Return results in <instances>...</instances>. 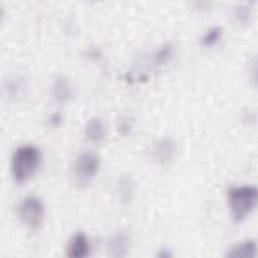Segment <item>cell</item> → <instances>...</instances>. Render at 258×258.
Segmentation results:
<instances>
[{
  "instance_id": "cell-3",
  "label": "cell",
  "mask_w": 258,
  "mask_h": 258,
  "mask_svg": "<svg viewBox=\"0 0 258 258\" xmlns=\"http://www.w3.org/2000/svg\"><path fill=\"white\" fill-rule=\"evenodd\" d=\"M100 167V158L92 152H85L78 156L74 163L73 175L78 186L88 185L97 174Z\"/></svg>"
},
{
  "instance_id": "cell-14",
  "label": "cell",
  "mask_w": 258,
  "mask_h": 258,
  "mask_svg": "<svg viewBox=\"0 0 258 258\" xmlns=\"http://www.w3.org/2000/svg\"><path fill=\"white\" fill-rule=\"evenodd\" d=\"M251 13L246 6H238L234 9V17L240 24H248Z\"/></svg>"
},
{
  "instance_id": "cell-17",
  "label": "cell",
  "mask_w": 258,
  "mask_h": 258,
  "mask_svg": "<svg viewBox=\"0 0 258 258\" xmlns=\"http://www.w3.org/2000/svg\"><path fill=\"white\" fill-rule=\"evenodd\" d=\"M20 85H19V83L18 82H10L9 84H8V89H7V91H8V93L10 94V95H18V93H19V91H20Z\"/></svg>"
},
{
  "instance_id": "cell-12",
  "label": "cell",
  "mask_w": 258,
  "mask_h": 258,
  "mask_svg": "<svg viewBox=\"0 0 258 258\" xmlns=\"http://www.w3.org/2000/svg\"><path fill=\"white\" fill-rule=\"evenodd\" d=\"M173 55V46L171 43L163 44L153 55V63L155 66H162L166 63Z\"/></svg>"
},
{
  "instance_id": "cell-18",
  "label": "cell",
  "mask_w": 258,
  "mask_h": 258,
  "mask_svg": "<svg viewBox=\"0 0 258 258\" xmlns=\"http://www.w3.org/2000/svg\"><path fill=\"white\" fill-rule=\"evenodd\" d=\"M173 254L171 252L170 249H167V248H163L161 250H159L158 254H157V257L158 258H169V257H172Z\"/></svg>"
},
{
  "instance_id": "cell-13",
  "label": "cell",
  "mask_w": 258,
  "mask_h": 258,
  "mask_svg": "<svg viewBox=\"0 0 258 258\" xmlns=\"http://www.w3.org/2000/svg\"><path fill=\"white\" fill-rule=\"evenodd\" d=\"M222 35V28L220 26H216L211 28L206 32V34L202 37L201 43L204 46H211L215 44Z\"/></svg>"
},
{
  "instance_id": "cell-9",
  "label": "cell",
  "mask_w": 258,
  "mask_h": 258,
  "mask_svg": "<svg viewBox=\"0 0 258 258\" xmlns=\"http://www.w3.org/2000/svg\"><path fill=\"white\" fill-rule=\"evenodd\" d=\"M51 91L53 99L59 104L68 102L73 96L72 87L69 81L62 77H59L54 81Z\"/></svg>"
},
{
  "instance_id": "cell-8",
  "label": "cell",
  "mask_w": 258,
  "mask_h": 258,
  "mask_svg": "<svg viewBox=\"0 0 258 258\" xmlns=\"http://www.w3.org/2000/svg\"><path fill=\"white\" fill-rule=\"evenodd\" d=\"M257 254V245L253 240L244 241L229 250L226 255L229 258H253Z\"/></svg>"
},
{
  "instance_id": "cell-6",
  "label": "cell",
  "mask_w": 258,
  "mask_h": 258,
  "mask_svg": "<svg viewBox=\"0 0 258 258\" xmlns=\"http://www.w3.org/2000/svg\"><path fill=\"white\" fill-rule=\"evenodd\" d=\"M175 153V143L170 138H163L157 141L153 147V158L160 164L170 161Z\"/></svg>"
},
{
  "instance_id": "cell-15",
  "label": "cell",
  "mask_w": 258,
  "mask_h": 258,
  "mask_svg": "<svg viewBox=\"0 0 258 258\" xmlns=\"http://www.w3.org/2000/svg\"><path fill=\"white\" fill-rule=\"evenodd\" d=\"M131 128H132V125L128 119H122V121H120L118 124V131L123 136L128 135L131 131Z\"/></svg>"
},
{
  "instance_id": "cell-4",
  "label": "cell",
  "mask_w": 258,
  "mask_h": 258,
  "mask_svg": "<svg viewBox=\"0 0 258 258\" xmlns=\"http://www.w3.org/2000/svg\"><path fill=\"white\" fill-rule=\"evenodd\" d=\"M17 215L20 221L30 229H37L43 218V205L35 197L23 199L17 207Z\"/></svg>"
},
{
  "instance_id": "cell-2",
  "label": "cell",
  "mask_w": 258,
  "mask_h": 258,
  "mask_svg": "<svg viewBox=\"0 0 258 258\" xmlns=\"http://www.w3.org/2000/svg\"><path fill=\"white\" fill-rule=\"evenodd\" d=\"M258 191L255 186H233L228 191V204L236 223L242 222L255 208Z\"/></svg>"
},
{
  "instance_id": "cell-16",
  "label": "cell",
  "mask_w": 258,
  "mask_h": 258,
  "mask_svg": "<svg viewBox=\"0 0 258 258\" xmlns=\"http://www.w3.org/2000/svg\"><path fill=\"white\" fill-rule=\"evenodd\" d=\"M61 121H62V116L59 113H53L52 115H50V117L48 119V122H49L50 126H52V127L59 126Z\"/></svg>"
},
{
  "instance_id": "cell-7",
  "label": "cell",
  "mask_w": 258,
  "mask_h": 258,
  "mask_svg": "<svg viewBox=\"0 0 258 258\" xmlns=\"http://www.w3.org/2000/svg\"><path fill=\"white\" fill-rule=\"evenodd\" d=\"M128 250V237L123 232L115 233L108 241L107 251L111 257L119 258L126 255Z\"/></svg>"
},
{
  "instance_id": "cell-1",
  "label": "cell",
  "mask_w": 258,
  "mask_h": 258,
  "mask_svg": "<svg viewBox=\"0 0 258 258\" xmlns=\"http://www.w3.org/2000/svg\"><path fill=\"white\" fill-rule=\"evenodd\" d=\"M40 151L33 145L18 147L11 160V171L16 182L21 183L29 179L39 167Z\"/></svg>"
},
{
  "instance_id": "cell-10",
  "label": "cell",
  "mask_w": 258,
  "mask_h": 258,
  "mask_svg": "<svg viewBox=\"0 0 258 258\" xmlns=\"http://www.w3.org/2000/svg\"><path fill=\"white\" fill-rule=\"evenodd\" d=\"M85 135L91 142H100L105 135V125L99 118L90 119L85 127Z\"/></svg>"
},
{
  "instance_id": "cell-5",
  "label": "cell",
  "mask_w": 258,
  "mask_h": 258,
  "mask_svg": "<svg viewBox=\"0 0 258 258\" xmlns=\"http://www.w3.org/2000/svg\"><path fill=\"white\" fill-rule=\"evenodd\" d=\"M90 253V244L87 236L82 233H76L69 241L67 247V255L70 258H83Z\"/></svg>"
},
{
  "instance_id": "cell-11",
  "label": "cell",
  "mask_w": 258,
  "mask_h": 258,
  "mask_svg": "<svg viewBox=\"0 0 258 258\" xmlns=\"http://www.w3.org/2000/svg\"><path fill=\"white\" fill-rule=\"evenodd\" d=\"M118 191L123 203H129L134 194V183L130 176L124 175L119 179Z\"/></svg>"
}]
</instances>
